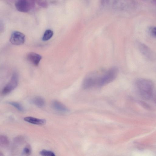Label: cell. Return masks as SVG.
<instances>
[{
	"mask_svg": "<svg viewBox=\"0 0 156 156\" xmlns=\"http://www.w3.org/2000/svg\"><path fill=\"white\" fill-rule=\"evenodd\" d=\"M8 103L13 106L19 111L23 112L24 110L23 107L19 103L15 102L10 101Z\"/></svg>",
	"mask_w": 156,
	"mask_h": 156,
	"instance_id": "obj_14",
	"label": "cell"
},
{
	"mask_svg": "<svg viewBox=\"0 0 156 156\" xmlns=\"http://www.w3.org/2000/svg\"><path fill=\"white\" fill-rule=\"evenodd\" d=\"M118 72L116 68H113L108 70L103 76L98 78L97 86H103L113 81L116 77Z\"/></svg>",
	"mask_w": 156,
	"mask_h": 156,
	"instance_id": "obj_2",
	"label": "cell"
},
{
	"mask_svg": "<svg viewBox=\"0 0 156 156\" xmlns=\"http://www.w3.org/2000/svg\"><path fill=\"white\" fill-rule=\"evenodd\" d=\"M152 98H153L154 102L156 104V93H154Z\"/></svg>",
	"mask_w": 156,
	"mask_h": 156,
	"instance_id": "obj_19",
	"label": "cell"
},
{
	"mask_svg": "<svg viewBox=\"0 0 156 156\" xmlns=\"http://www.w3.org/2000/svg\"><path fill=\"white\" fill-rule=\"evenodd\" d=\"M98 78L88 77L84 80L82 86L84 89H87L97 85Z\"/></svg>",
	"mask_w": 156,
	"mask_h": 156,
	"instance_id": "obj_9",
	"label": "cell"
},
{
	"mask_svg": "<svg viewBox=\"0 0 156 156\" xmlns=\"http://www.w3.org/2000/svg\"><path fill=\"white\" fill-rule=\"evenodd\" d=\"M25 121L34 124L42 125L45 124L46 121L44 119H40L31 117H28L24 118Z\"/></svg>",
	"mask_w": 156,
	"mask_h": 156,
	"instance_id": "obj_10",
	"label": "cell"
},
{
	"mask_svg": "<svg viewBox=\"0 0 156 156\" xmlns=\"http://www.w3.org/2000/svg\"><path fill=\"white\" fill-rule=\"evenodd\" d=\"M53 35V32L52 30L48 29L45 32L43 36L42 40L46 41L50 39Z\"/></svg>",
	"mask_w": 156,
	"mask_h": 156,
	"instance_id": "obj_13",
	"label": "cell"
},
{
	"mask_svg": "<svg viewBox=\"0 0 156 156\" xmlns=\"http://www.w3.org/2000/svg\"><path fill=\"white\" fill-rule=\"evenodd\" d=\"M42 58L39 54L33 52H30L27 55L28 60L36 66L39 65Z\"/></svg>",
	"mask_w": 156,
	"mask_h": 156,
	"instance_id": "obj_7",
	"label": "cell"
},
{
	"mask_svg": "<svg viewBox=\"0 0 156 156\" xmlns=\"http://www.w3.org/2000/svg\"><path fill=\"white\" fill-rule=\"evenodd\" d=\"M40 154L43 156H55V153L50 151L46 150H43L40 152Z\"/></svg>",
	"mask_w": 156,
	"mask_h": 156,
	"instance_id": "obj_15",
	"label": "cell"
},
{
	"mask_svg": "<svg viewBox=\"0 0 156 156\" xmlns=\"http://www.w3.org/2000/svg\"><path fill=\"white\" fill-rule=\"evenodd\" d=\"M149 32L153 37L156 38V27H152L149 29Z\"/></svg>",
	"mask_w": 156,
	"mask_h": 156,
	"instance_id": "obj_17",
	"label": "cell"
},
{
	"mask_svg": "<svg viewBox=\"0 0 156 156\" xmlns=\"http://www.w3.org/2000/svg\"><path fill=\"white\" fill-rule=\"evenodd\" d=\"M18 11L21 12H27L30 8V3L28 0H18L15 5Z\"/></svg>",
	"mask_w": 156,
	"mask_h": 156,
	"instance_id": "obj_6",
	"label": "cell"
},
{
	"mask_svg": "<svg viewBox=\"0 0 156 156\" xmlns=\"http://www.w3.org/2000/svg\"><path fill=\"white\" fill-rule=\"evenodd\" d=\"M139 103L143 107L146 108V109H150V107L147 104L142 101H139Z\"/></svg>",
	"mask_w": 156,
	"mask_h": 156,
	"instance_id": "obj_18",
	"label": "cell"
},
{
	"mask_svg": "<svg viewBox=\"0 0 156 156\" xmlns=\"http://www.w3.org/2000/svg\"><path fill=\"white\" fill-rule=\"evenodd\" d=\"M138 46L142 55L148 60L150 61L156 60V53L146 45L139 43Z\"/></svg>",
	"mask_w": 156,
	"mask_h": 156,
	"instance_id": "obj_3",
	"label": "cell"
},
{
	"mask_svg": "<svg viewBox=\"0 0 156 156\" xmlns=\"http://www.w3.org/2000/svg\"><path fill=\"white\" fill-rule=\"evenodd\" d=\"M19 82V76L17 73H14L12 76L10 81L2 90V94L6 95L13 91L17 86Z\"/></svg>",
	"mask_w": 156,
	"mask_h": 156,
	"instance_id": "obj_4",
	"label": "cell"
},
{
	"mask_svg": "<svg viewBox=\"0 0 156 156\" xmlns=\"http://www.w3.org/2000/svg\"><path fill=\"white\" fill-rule=\"evenodd\" d=\"M51 105L53 109L57 111L62 113H66L68 112L69 110L67 107L60 102L57 100L52 101Z\"/></svg>",
	"mask_w": 156,
	"mask_h": 156,
	"instance_id": "obj_8",
	"label": "cell"
},
{
	"mask_svg": "<svg viewBox=\"0 0 156 156\" xmlns=\"http://www.w3.org/2000/svg\"><path fill=\"white\" fill-rule=\"evenodd\" d=\"M136 86L142 99L148 100L152 98L154 93L153 82L149 79L140 78L137 80Z\"/></svg>",
	"mask_w": 156,
	"mask_h": 156,
	"instance_id": "obj_1",
	"label": "cell"
},
{
	"mask_svg": "<svg viewBox=\"0 0 156 156\" xmlns=\"http://www.w3.org/2000/svg\"><path fill=\"white\" fill-rule=\"evenodd\" d=\"M32 103L39 107H43L45 104V101L44 99L40 97H35L31 100Z\"/></svg>",
	"mask_w": 156,
	"mask_h": 156,
	"instance_id": "obj_11",
	"label": "cell"
},
{
	"mask_svg": "<svg viewBox=\"0 0 156 156\" xmlns=\"http://www.w3.org/2000/svg\"><path fill=\"white\" fill-rule=\"evenodd\" d=\"M31 153V148L29 145L27 146L23 150L22 154L25 155H29Z\"/></svg>",
	"mask_w": 156,
	"mask_h": 156,
	"instance_id": "obj_16",
	"label": "cell"
},
{
	"mask_svg": "<svg viewBox=\"0 0 156 156\" xmlns=\"http://www.w3.org/2000/svg\"><path fill=\"white\" fill-rule=\"evenodd\" d=\"M25 39V35L23 33L15 31L11 34L10 41L13 44L19 46L24 43Z\"/></svg>",
	"mask_w": 156,
	"mask_h": 156,
	"instance_id": "obj_5",
	"label": "cell"
},
{
	"mask_svg": "<svg viewBox=\"0 0 156 156\" xmlns=\"http://www.w3.org/2000/svg\"><path fill=\"white\" fill-rule=\"evenodd\" d=\"M9 145V140L7 137L3 135L0 137V146L3 148L7 147Z\"/></svg>",
	"mask_w": 156,
	"mask_h": 156,
	"instance_id": "obj_12",
	"label": "cell"
}]
</instances>
